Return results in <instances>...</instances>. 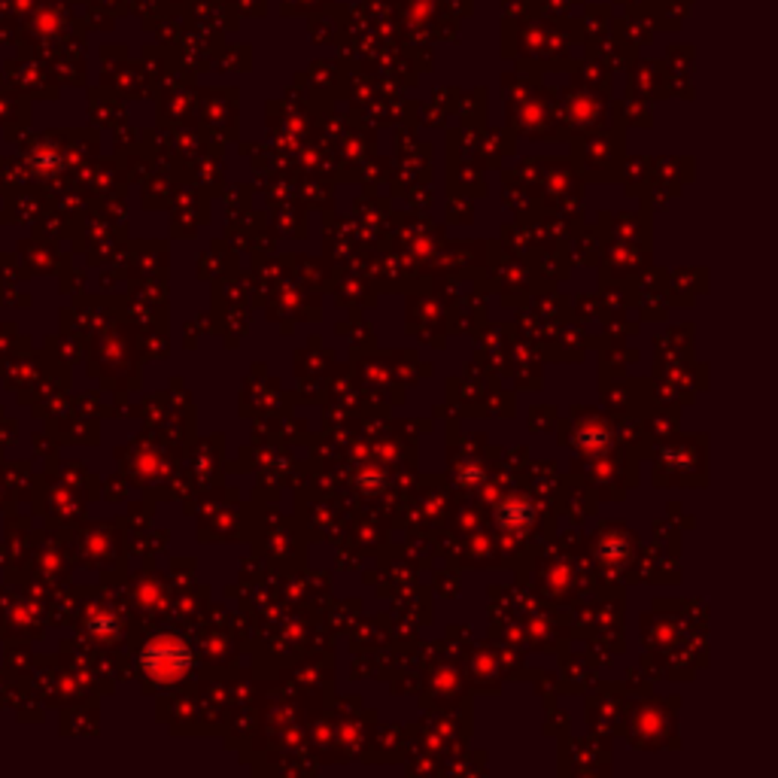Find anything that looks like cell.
I'll use <instances>...</instances> for the list:
<instances>
[{
  "label": "cell",
  "mask_w": 778,
  "mask_h": 778,
  "mask_svg": "<svg viewBox=\"0 0 778 778\" xmlns=\"http://www.w3.org/2000/svg\"><path fill=\"white\" fill-rule=\"evenodd\" d=\"M144 663L149 666V672H153L158 681H171L189 666V654L180 642H162V645H155L149 651Z\"/></svg>",
  "instance_id": "6da1fadb"
}]
</instances>
